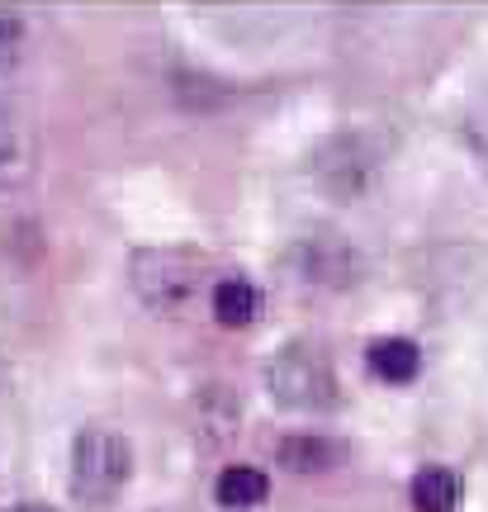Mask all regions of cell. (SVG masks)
<instances>
[{"label": "cell", "instance_id": "cell-4", "mask_svg": "<svg viewBox=\"0 0 488 512\" xmlns=\"http://www.w3.org/2000/svg\"><path fill=\"white\" fill-rule=\"evenodd\" d=\"M204 266L195 247H138L128 256V285L152 313H181L199 299Z\"/></svg>", "mask_w": 488, "mask_h": 512}, {"label": "cell", "instance_id": "cell-1", "mask_svg": "<svg viewBox=\"0 0 488 512\" xmlns=\"http://www.w3.org/2000/svg\"><path fill=\"white\" fill-rule=\"evenodd\" d=\"M389 157H394V138L389 133L351 124V128L327 133L323 143H313L308 176L323 185L337 204H356L380 185V176L389 171Z\"/></svg>", "mask_w": 488, "mask_h": 512}, {"label": "cell", "instance_id": "cell-3", "mask_svg": "<svg viewBox=\"0 0 488 512\" xmlns=\"http://www.w3.org/2000/svg\"><path fill=\"white\" fill-rule=\"evenodd\" d=\"M133 479V446L109 427H86L72 437V475L67 494L81 508H109Z\"/></svg>", "mask_w": 488, "mask_h": 512}, {"label": "cell", "instance_id": "cell-5", "mask_svg": "<svg viewBox=\"0 0 488 512\" xmlns=\"http://www.w3.org/2000/svg\"><path fill=\"white\" fill-rule=\"evenodd\" d=\"M290 271L313 285V290H356L365 280V261L361 252L342 238V233H327V228H313L304 238H294L290 247Z\"/></svg>", "mask_w": 488, "mask_h": 512}, {"label": "cell", "instance_id": "cell-7", "mask_svg": "<svg viewBox=\"0 0 488 512\" xmlns=\"http://www.w3.org/2000/svg\"><path fill=\"white\" fill-rule=\"evenodd\" d=\"M209 313L223 328H252L261 318V290L247 275H218L209 285Z\"/></svg>", "mask_w": 488, "mask_h": 512}, {"label": "cell", "instance_id": "cell-13", "mask_svg": "<svg viewBox=\"0 0 488 512\" xmlns=\"http://www.w3.org/2000/svg\"><path fill=\"white\" fill-rule=\"evenodd\" d=\"M5 512H57V508H48V503H15V508H5Z\"/></svg>", "mask_w": 488, "mask_h": 512}, {"label": "cell", "instance_id": "cell-11", "mask_svg": "<svg viewBox=\"0 0 488 512\" xmlns=\"http://www.w3.org/2000/svg\"><path fill=\"white\" fill-rule=\"evenodd\" d=\"M408 498L417 512H455L460 508V475L446 465H422L408 484Z\"/></svg>", "mask_w": 488, "mask_h": 512}, {"label": "cell", "instance_id": "cell-2", "mask_svg": "<svg viewBox=\"0 0 488 512\" xmlns=\"http://www.w3.org/2000/svg\"><path fill=\"white\" fill-rule=\"evenodd\" d=\"M261 384H266L275 408H285V413L318 418V413H332L342 403L337 366H332L327 347H318V342H285L261 366Z\"/></svg>", "mask_w": 488, "mask_h": 512}, {"label": "cell", "instance_id": "cell-8", "mask_svg": "<svg viewBox=\"0 0 488 512\" xmlns=\"http://www.w3.org/2000/svg\"><path fill=\"white\" fill-rule=\"evenodd\" d=\"M365 366L384 384H413L422 375V347L413 337H375L365 351Z\"/></svg>", "mask_w": 488, "mask_h": 512}, {"label": "cell", "instance_id": "cell-9", "mask_svg": "<svg viewBox=\"0 0 488 512\" xmlns=\"http://www.w3.org/2000/svg\"><path fill=\"white\" fill-rule=\"evenodd\" d=\"M275 460H280L290 475H327V470L342 460V446L327 441L323 432H299V437H285L275 446Z\"/></svg>", "mask_w": 488, "mask_h": 512}, {"label": "cell", "instance_id": "cell-6", "mask_svg": "<svg viewBox=\"0 0 488 512\" xmlns=\"http://www.w3.org/2000/svg\"><path fill=\"white\" fill-rule=\"evenodd\" d=\"M38 166V128L24 105L0 95V190H15Z\"/></svg>", "mask_w": 488, "mask_h": 512}, {"label": "cell", "instance_id": "cell-10", "mask_svg": "<svg viewBox=\"0 0 488 512\" xmlns=\"http://www.w3.org/2000/svg\"><path fill=\"white\" fill-rule=\"evenodd\" d=\"M214 498H218V508H228V512H252L271 498V475L256 470V465H228L214 479Z\"/></svg>", "mask_w": 488, "mask_h": 512}, {"label": "cell", "instance_id": "cell-12", "mask_svg": "<svg viewBox=\"0 0 488 512\" xmlns=\"http://www.w3.org/2000/svg\"><path fill=\"white\" fill-rule=\"evenodd\" d=\"M24 43H29V24L19 10L10 5H0V76L19 67V57H24Z\"/></svg>", "mask_w": 488, "mask_h": 512}]
</instances>
